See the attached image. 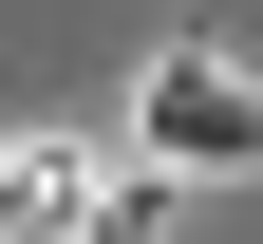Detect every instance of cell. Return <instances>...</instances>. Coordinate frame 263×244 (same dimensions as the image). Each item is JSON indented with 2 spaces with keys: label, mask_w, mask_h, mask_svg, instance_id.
<instances>
[{
  "label": "cell",
  "mask_w": 263,
  "mask_h": 244,
  "mask_svg": "<svg viewBox=\"0 0 263 244\" xmlns=\"http://www.w3.org/2000/svg\"><path fill=\"white\" fill-rule=\"evenodd\" d=\"M151 169H76V151H0V244H151Z\"/></svg>",
  "instance_id": "obj_1"
},
{
  "label": "cell",
  "mask_w": 263,
  "mask_h": 244,
  "mask_svg": "<svg viewBox=\"0 0 263 244\" xmlns=\"http://www.w3.org/2000/svg\"><path fill=\"white\" fill-rule=\"evenodd\" d=\"M132 151L151 169H263V94L188 38V57H151V94H132Z\"/></svg>",
  "instance_id": "obj_2"
}]
</instances>
